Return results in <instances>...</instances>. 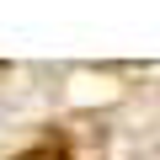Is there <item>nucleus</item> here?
Returning <instances> with one entry per match:
<instances>
[{"label":"nucleus","mask_w":160,"mask_h":160,"mask_svg":"<svg viewBox=\"0 0 160 160\" xmlns=\"http://www.w3.org/2000/svg\"><path fill=\"white\" fill-rule=\"evenodd\" d=\"M16 160H69V155H64L59 144H38V149H22Z\"/></svg>","instance_id":"obj_1"}]
</instances>
